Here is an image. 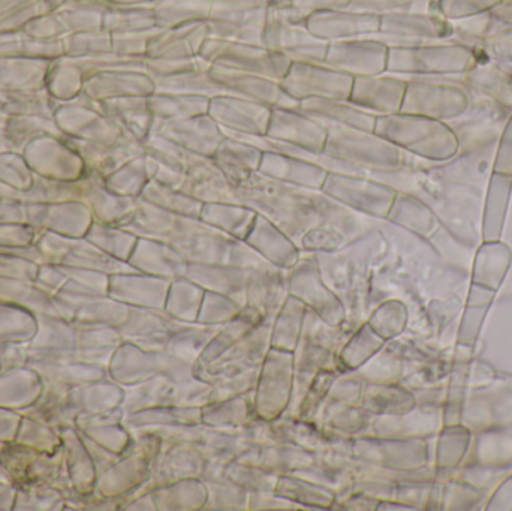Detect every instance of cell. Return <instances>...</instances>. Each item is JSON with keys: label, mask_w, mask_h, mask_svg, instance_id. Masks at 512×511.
<instances>
[{"label": "cell", "mask_w": 512, "mask_h": 511, "mask_svg": "<svg viewBox=\"0 0 512 511\" xmlns=\"http://www.w3.org/2000/svg\"><path fill=\"white\" fill-rule=\"evenodd\" d=\"M454 35L453 23L435 12H417L411 9L381 15L379 32L373 38L388 47L418 45L441 41Z\"/></svg>", "instance_id": "7"}, {"label": "cell", "mask_w": 512, "mask_h": 511, "mask_svg": "<svg viewBox=\"0 0 512 511\" xmlns=\"http://www.w3.org/2000/svg\"><path fill=\"white\" fill-rule=\"evenodd\" d=\"M267 137L294 144L313 153H321L328 129L297 108H273Z\"/></svg>", "instance_id": "17"}, {"label": "cell", "mask_w": 512, "mask_h": 511, "mask_svg": "<svg viewBox=\"0 0 512 511\" xmlns=\"http://www.w3.org/2000/svg\"><path fill=\"white\" fill-rule=\"evenodd\" d=\"M487 56L498 62L512 63V27L493 33L484 39Z\"/></svg>", "instance_id": "37"}, {"label": "cell", "mask_w": 512, "mask_h": 511, "mask_svg": "<svg viewBox=\"0 0 512 511\" xmlns=\"http://www.w3.org/2000/svg\"><path fill=\"white\" fill-rule=\"evenodd\" d=\"M267 23L264 6H239V8H213L207 18L209 36L224 41L262 45V32Z\"/></svg>", "instance_id": "14"}, {"label": "cell", "mask_w": 512, "mask_h": 511, "mask_svg": "<svg viewBox=\"0 0 512 511\" xmlns=\"http://www.w3.org/2000/svg\"><path fill=\"white\" fill-rule=\"evenodd\" d=\"M105 29L114 33L138 32L159 27L156 24L152 5L117 6L107 12L104 18Z\"/></svg>", "instance_id": "32"}, {"label": "cell", "mask_w": 512, "mask_h": 511, "mask_svg": "<svg viewBox=\"0 0 512 511\" xmlns=\"http://www.w3.org/2000/svg\"><path fill=\"white\" fill-rule=\"evenodd\" d=\"M258 171L277 182L307 189H321L328 174L309 159L274 152H262Z\"/></svg>", "instance_id": "19"}, {"label": "cell", "mask_w": 512, "mask_h": 511, "mask_svg": "<svg viewBox=\"0 0 512 511\" xmlns=\"http://www.w3.org/2000/svg\"><path fill=\"white\" fill-rule=\"evenodd\" d=\"M110 2L116 3L119 6L128 5H152L156 0H110Z\"/></svg>", "instance_id": "41"}, {"label": "cell", "mask_w": 512, "mask_h": 511, "mask_svg": "<svg viewBox=\"0 0 512 511\" xmlns=\"http://www.w3.org/2000/svg\"><path fill=\"white\" fill-rule=\"evenodd\" d=\"M156 24L162 29L207 21L212 14L210 0H156L152 3Z\"/></svg>", "instance_id": "29"}, {"label": "cell", "mask_w": 512, "mask_h": 511, "mask_svg": "<svg viewBox=\"0 0 512 511\" xmlns=\"http://www.w3.org/2000/svg\"><path fill=\"white\" fill-rule=\"evenodd\" d=\"M351 0H300V8L304 14L309 17L312 12L328 11V9H345L348 8Z\"/></svg>", "instance_id": "39"}, {"label": "cell", "mask_w": 512, "mask_h": 511, "mask_svg": "<svg viewBox=\"0 0 512 511\" xmlns=\"http://www.w3.org/2000/svg\"><path fill=\"white\" fill-rule=\"evenodd\" d=\"M210 2H212L213 8H239V6L259 5L258 0H210Z\"/></svg>", "instance_id": "40"}, {"label": "cell", "mask_w": 512, "mask_h": 511, "mask_svg": "<svg viewBox=\"0 0 512 511\" xmlns=\"http://www.w3.org/2000/svg\"><path fill=\"white\" fill-rule=\"evenodd\" d=\"M155 131L176 141L189 152L213 158L225 138L221 126L209 113L182 120H156Z\"/></svg>", "instance_id": "16"}, {"label": "cell", "mask_w": 512, "mask_h": 511, "mask_svg": "<svg viewBox=\"0 0 512 511\" xmlns=\"http://www.w3.org/2000/svg\"><path fill=\"white\" fill-rule=\"evenodd\" d=\"M161 29L162 27H153V29L138 30V32L114 33L113 53L134 57V59H146L150 44Z\"/></svg>", "instance_id": "34"}, {"label": "cell", "mask_w": 512, "mask_h": 511, "mask_svg": "<svg viewBox=\"0 0 512 511\" xmlns=\"http://www.w3.org/2000/svg\"><path fill=\"white\" fill-rule=\"evenodd\" d=\"M213 159L221 167V170L224 171L233 188H236L248 174L259 170L262 150L252 146V144L239 140V138L225 135Z\"/></svg>", "instance_id": "22"}, {"label": "cell", "mask_w": 512, "mask_h": 511, "mask_svg": "<svg viewBox=\"0 0 512 511\" xmlns=\"http://www.w3.org/2000/svg\"><path fill=\"white\" fill-rule=\"evenodd\" d=\"M466 83L483 93L502 108H512V74L495 63L478 62L468 74Z\"/></svg>", "instance_id": "25"}, {"label": "cell", "mask_w": 512, "mask_h": 511, "mask_svg": "<svg viewBox=\"0 0 512 511\" xmlns=\"http://www.w3.org/2000/svg\"><path fill=\"white\" fill-rule=\"evenodd\" d=\"M149 96H125L107 99V111L111 120L123 134L143 144L155 129L156 119L150 113Z\"/></svg>", "instance_id": "21"}, {"label": "cell", "mask_w": 512, "mask_h": 511, "mask_svg": "<svg viewBox=\"0 0 512 511\" xmlns=\"http://www.w3.org/2000/svg\"><path fill=\"white\" fill-rule=\"evenodd\" d=\"M147 99L156 120H182L209 113L210 98L206 96L153 92Z\"/></svg>", "instance_id": "27"}, {"label": "cell", "mask_w": 512, "mask_h": 511, "mask_svg": "<svg viewBox=\"0 0 512 511\" xmlns=\"http://www.w3.org/2000/svg\"><path fill=\"white\" fill-rule=\"evenodd\" d=\"M210 75L222 92L237 98L248 99L256 104L271 108H297L298 102L292 99L280 86V81L264 75L237 71L224 66L210 65Z\"/></svg>", "instance_id": "9"}, {"label": "cell", "mask_w": 512, "mask_h": 511, "mask_svg": "<svg viewBox=\"0 0 512 511\" xmlns=\"http://www.w3.org/2000/svg\"><path fill=\"white\" fill-rule=\"evenodd\" d=\"M502 3H504V5L512 6V0H502Z\"/></svg>", "instance_id": "42"}, {"label": "cell", "mask_w": 512, "mask_h": 511, "mask_svg": "<svg viewBox=\"0 0 512 511\" xmlns=\"http://www.w3.org/2000/svg\"><path fill=\"white\" fill-rule=\"evenodd\" d=\"M255 210L239 201L204 203L200 219L215 230H222L237 239H246L254 227Z\"/></svg>", "instance_id": "23"}, {"label": "cell", "mask_w": 512, "mask_h": 511, "mask_svg": "<svg viewBox=\"0 0 512 511\" xmlns=\"http://www.w3.org/2000/svg\"><path fill=\"white\" fill-rule=\"evenodd\" d=\"M198 56L210 65L264 75L277 81L285 77L291 65V59L285 54L264 45L224 41L212 36L206 39Z\"/></svg>", "instance_id": "4"}, {"label": "cell", "mask_w": 512, "mask_h": 511, "mask_svg": "<svg viewBox=\"0 0 512 511\" xmlns=\"http://www.w3.org/2000/svg\"><path fill=\"white\" fill-rule=\"evenodd\" d=\"M321 191L340 204H348L376 216L388 215L396 195L384 183L355 174L328 173Z\"/></svg>", "instance_id": "8"}, {"label": "cell", "mask_w": 512, "mask_h": 511, "mask_svg": "<svg viewBox=\"0 0 512 511\" xmlns=\"http://www.w3.org/2000/svg\"><path fill=\"white\" fill-rule=\"evenodd\" d=\"M418 0H351L348 9L367 14L384 15L388 12L411 9Z\"/></svg>", "instance_id": "36"}, {"label": "cell", "mask_w": 512, "mask_h": 511, "mask_svg": "<svg viewBox=\"0 0 512 511\" xmlns=\"http://www.w3.org/2000/svg\"><path fill=\"white\" fill-rule=\"evenodd\" d=\"M206 60L200 56L188 57V59H149L144 60V71L152 77V80L170 75L179 74V72L189 71V69L198 68Z\"/></svg>", "instance_id": "35"}, {"label": "cell", "mask_w": 512, "mask_h": 511, "mask_svg": "<svg viewBox=\"0 0 512 511\" xmlns=\"http://www.w3.org/2000/svg\"><path fill=\"white\" fill-rule=\"evenodd\" d=\"M143 198L146 203L161 207L168 212L194 216V218H200L201 209H203V203L195 200L191 195L155 179L144 188Z\"/></svg>", "instance_id": "31"}, {"label": "cell", "mask_w": 512, "mask_h": 511, "mask_svg": "<svg viewBox=\"0 0 512 511\" xmlns=\"http://www.w3.org/2000/svg\"><path fill=\"white\" fill-rule=\"evenodd\" d=\"M328 44L313 35L306 23L267 21L262 32V45L280 51L291 62H324Z\"/></svg>", "instance_id": "11"}, {"label": "cell", "mask_w": 512, "mask_h": 511, "mask_svg": "<svg viewBox=\"0 0 512 511\" xmlns=\"http://www.w3.org/2000/svg\"><path fill=\"white\" fill-rule=\"evenodd\" d=\"M381 15L352 9H328V11L312 12L306 18V27L327 42L343 41V39L363 38L379 32Z\"/></svg>", "instance_id": "15"}, {"label": "cell", "mask_w": 512, "mask_h": 511, "mask_svg": "<svg viewBox=\"0 0 512 511\" xmlns=\"http://www.w3.org/2000/svg\"><path fill=\"white\" fill-rule=\"evenodd\" d=\"M246 240L273 263L291 264L297 257L295 246L288 239V234L264 216H256L254 227L249 231Z\"/></svg>", "instance_id": "24"}, {"label": "cell", "mask_w": 512, "mask_h": 511, "mask_svg": "<svg viewBox=\"0 0 512 511\" xmlns=\"http://www.w3.org/2000/svg\"><path fill=\"white\" fill-rule=\"evenodd\" d=\"M209 38L207 21H194L182 26L161 29L147 56L149 59H188L200 54L206 39Z\"/></svg>", "instance_id": "20"}, {"label": "cell", "mask_w": 512, "mask_h": 511, "mask_svg": "<svg viewBox=\"0 0 512 511\" xmlns=\"http://www.w3.org/2000/svg\"><path fill=\"white\" fill-rule=\"evenodd\" d=\"M408 81L399 75L385 74L355 77L349 101L375 116L399 113L402 110Z\"/></svg>", "instance_id": "12"}, {"label": "cell", "mask_w": 512, "mask_h": 511, "mask_svg": "<svg viewBox=\"0 0 512 511\" xmlns=\"http://www.w3.org/2000/svg\"><path fill=\"white\" fill-rule=\"evenodd\" d=\"M143 149L144 153L155 159L162 167L171 168V170L180 171V173H186L198 159L206 158V156L189 152L188 149L165 137V135L159 134L155 129H153L149 138L144 141Z\"/></svg>", "instance_id": "30"}, {"label": "cell", "mask_w": 512, "mask_h": 511, "mask_svg": "<svg viewBox=\"0 0 512 511\" xmlns=\"http://www.w3.org/2000/svg\"><path fill=\"white\" fill-rule=\"evenodd\" d=\"M495 173L512 176V114L507 120L501 138H499L498 152L495 159Z\"/></svg>", "instance_id": "38"}, {"label": "cell", "mask_w": 512, "mask_h": 511, "mask_svg": "<svg viewBox=\"0 0 512 511\" xmlns=\"http://www.w3.org/2000/svg\"><path fill=\"white\" fill-rule=\"evenodd\" d=\"M402 113L429 119H459L469 110V95L462 87L454 84L436 83L429 78H408Z\"/></svg>", "instance_id": "5"}, {"label": "cell", "mask_w": 512, "mask_h": 511, "mask_svg": "<svg viewBox=\"0 0 512 511\" xmlns=\"http://www.w3.org/2000/svg\"><path fill=\"white\" fill-rule=\"evenodd\" d=\"M354 77L324 62H291L280 86L295 101L310 98L349 99Z\"/></svg>", "instance_id": "6"}, {"label": "cell", "mask_w": 512, "mask_h": 511, "mask_svg": "<svg viewBox=\"0 0 512 511\" xmlns=\"http://www.w3.org/2000/svg\"><path fill=\"white\" fill-rule=\"evenodd\" d=\"M298 110L325 128L375 129L376 116L352 104L349 99L310 98L298 102Z\"/></svg>", "instance_id": "18"}, {"label": "cell", "mask_w": 512, "mask_h": 511, "mask_svg": "<svg viewBox=\"0 0 512 511\" xmlns=\"http://www.w3.org/2000/svg\"><path fill=\"white\" fill-rule=\"evenodd\" d=\"M418 2H420V0H418Z\"/></svg>", "instance_id": "43"}, {"label": "cell", "mask_w": 512, "mask_h": 511, "mask_svg": "<svg viewBox=\"0 0 512 511\" xmlns=\"http://www.w3.org/2000/svg\"><path fill=\"white\" fill-rule=\"evenodd\" d=\"M98 92L110 99L149 96L155 92V81L143 69H117L99 77Z\"/></svg>", "instance_id": "28"}, {"label": "cell", "mask_w": 512, "mask_h": 511, "mask_svg": "<svg viewBox=\"0 0 512 511\" xmlns=\"http://www.w3.org/2000/svg\"><path fill=\"white\" fill-rule=\"evenodd\" d=\"M477 53L463 44L397 45L388 50L387 72L405 78H435L465 75L474 68Z\"/></svg>", "instance_id": "2"}, {"label": "cell", "mask_w": 512, "mask_h": 511, "mask_svg": "<svg viewBox=\"0 0 512 511\" xmlns=\"http://www.w3.org/2000/svg\"><path fill=\"white\" fill-rule=\"evenodd\" d=\"M210 63L204 62L198 68L179 72L170 77L156 78L155 92L179 93V95L213 96L221 95L222 89L215 83L209 72Z\"/></svg>", "instance_id": "26"}, {"label": "cell", "mask_w": 512, "mask_h": 511, "mask_svg": "<svg viewBox=\"0 0 512 511\" xmlns=\"http://www.w3.org/2000/svg\"><path fill=\"white\" fill-rule=\"evenodd\" d=\"M502 0H436L435 14L448 21L477 17L501 5Z\"/></svg>", "instance_id": "33"}, {"label": "cell", "mask_w": 512, "mask_h": 511, "mask_svg": "<svg viewBox=\"0 0 512 511\" xmlns=\"http://www.w3.org/2000/svg\"><path fill=\"white\" fill-rule=\"evenodd\" d=\"M209 116L224 132L265 135L270 122L271 108L248 99L221 93L210 98Z\"/></svg>", "instance_id": "13"}, {"label": "cell", "mask_w": 512, "mask_h": 511, "mask_svg": "<svg viewBox=\"0 0 512 511\" xmlns=\"http://www.w3.org/2000/svg\"><path fill=\"white\" fill-rule=\"evenodd\" d=\"M325 155L355 165L360 170H391L402 167L403 150L376 134L357 128H330L325 141Z\"/></svg>", "instance_id": "3"}, {"label": "cell", "mask_w": 512, "mask_h": 511, "mask_svg": "<svg viewBox=\"0 0 512 511\" xmlns=\"http://www.w3.org/2000/svg\"><path fill=\"white\" fill-rule=\"evenodd\" d=\"M373 131L403 152L429 161H447L459 152V135L442 120L399 111L376 116Z\"/></svg>", "instance_id": "1"}, {"label": "cell", "mask_w": 512, "mask_h": 511, "mask_svg": "<svg viewBox=\"0 0 512 511\" xmlns=\"http://www.w3.org/2000/svg\"><path fill=\"white\" fill-rule=\"evenodd\" d=\"M388 50L385 42L373 36L343 39L328 44L324 63L354 78L381 75L387 72Z\"/></svg>", "instance_id": "10"}]
</instances>
